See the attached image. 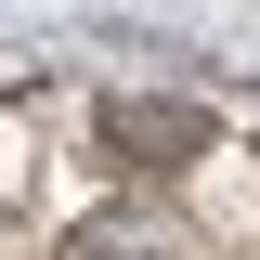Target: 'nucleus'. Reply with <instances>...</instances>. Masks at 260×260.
<instances>
[{
	"instance_id": "f257e3e1",
	"label": "nucleus",
	"mask_w": 260,
	"mask_h": 260,
	"mask_svg": "<svg viewBox=\"0 0 260 260\" xmlns=\"http://www.w3.org/2000/svg\"><path fill=\"white\" fill-rule=\"evenodd\" d=\"M52 260H195V234H182V208H156V195H117L91 221H65Z\"/></svg>"
},
{
	"instance_id": "f03ea898",
	"label": "nucleus",
	"mask_w": 260,
	"mask_h": 260,
	"mask_svg": "<svg viewBox=\"0 0 260 260\" xmlns=\"http://www.w3.org/2000/svg\"><path fill=\"white\" fill-rule=\"evenodd\" d=\"M195 143H208L195 104H117L104 117V169H195Z\"/></svg>"
}]
</instances>
